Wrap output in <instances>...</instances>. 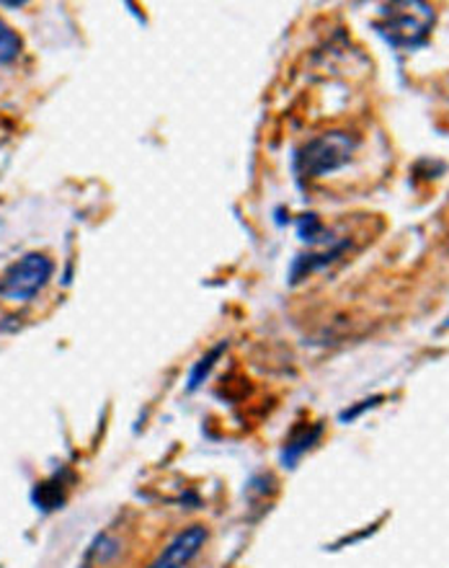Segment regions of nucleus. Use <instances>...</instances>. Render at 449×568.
Here are the masks:
<instances>
[{
    "label": "nucleus",
    "instance_id": "obj_7",
    "mask_svg": "<svg viewBox=\"0 0 449 568\" xmlns=\"http://www.w3.org/2000/svg\"><path fill=\"white\" fill-rule=\"evenodd\" d=\"M223 349H225V346H217V349H212V352L207 354V357L200 359V365L194 367L192 377H188V388H192V390H194V388H200V383L204 381V377L210 375V369L215 367V359L220 357V354H223Z\"/></svg>",
    "mask_w": 449,
    "mask_h": 568
},
{
    "label": "nucleus",
    "instance_id": "obj_4",
    "mask_svg": "<svg viewBox=\"0 0 449 568\" xmlns=\"http://www.w3.org/2000/svg\"><path fill=\"white\" fill-rule=\"evenodd\" d=\"M204 542H207V530H204L202 525L186 527L184 532H178L176 538L163 548V554L147 568H186L196 556H200Z\"/></svg>",
    "mask_w": 449,
    "mask_h": 568
},
{
    "label": "nucleus",
    "instance_id": "obj_2",
    "mask_svg": "<svg viewBox=\"0 0 449 568\" xmlns=\"http://www.w3.org/2000/svg\"><path fill=\"white\" fill-rule=\"evenodd\" d=\"M357 150V138L349 132H323L313 138L297 155V171L305 179H320L326 173L344 169Z\"/></svg>",
    "mask_w": 449,
    "mask_h": 568
},
{
    "label": "nucleus",
    "instance_id": "obj_5",
    "mask_svg": "<svg viewBox=\"0 0 449 568\" xmlns=\"http://www.w3.org/2000/svg\"><path fill=\"white\" fill-rule=\"evenodd\" d=\"M320 437V426H303V429H297L293 437L285 442V453H282V460L285 465L293 468V463L299 460V455L305 453V449L313 447V442Z\"/></svg>",
    "mask_w": 449,
    "mask_h": 568
},
{
    "label": "nucleus",
    "instance_id": "obj_3",
    "mask_svg": "<svg viewBox=\"0 0 449 568\" xmlns=\"http://www.w3.org/2000/svg\"><path fill=\"white\" fill-rule=\"evenodd\" d=\"M54 264L44 254H27L13 262L0 277V297L11 303H27L50 282Z\"/></svg>",
    "mask_w": 449,
    "mask_h": 568
},
{
    "label": "nucleus",
    "instance_id": "obj_8",
    "mask_svg": "<svg viewBox=\"0 0 449 568\" xmlns=\"http://www.w3.org/2000/svg\"><path fill=\"white\" fill-rule=\"evenodd\" d=\"M447 328H449V321H447Z\"/></svg>",
    "mask_w": 449,
    "mask_h": 568
},
{
    "label": "nucleus",
    "instance_id": "obj_1",
    "mask_svg": "<svg viewBox=\"0 0 449 568\" xmlns=\"http://www.w3.org/2000/svg\"><path fill=\"white\" fill-rule=\"evenodd\" d=\"M437 23V11L421 0H404L382 8V16L375 21L377 34L398 50H416L427 42Z\"/></svg>",
    "mask_w": 449,
    "mask_h": 568
},
{
    "label": "nucleus",
    "instance_id": "obj_6",
    "mask_svg": "<svg viewBox=\"0 0 449 568\" xmlns=\"http://www.w3.org/2000/svg\"><path fill=\"white\" fill-rule=\"evenodd\" d=\"M21 37L0 19V65H8L21 54Z\"/></svg>",
    "mask_w": 449,
    "mask_h": 568
}]
</instances>
